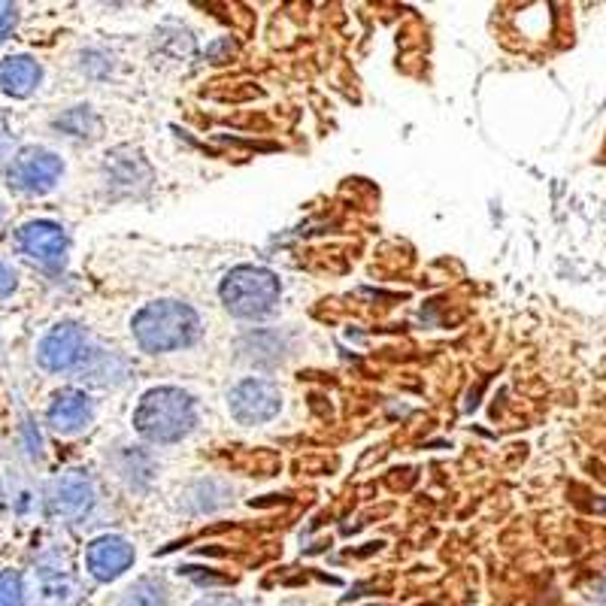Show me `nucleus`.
<instances>
[{
    "mask_svg": "<svg viewBox=\"0 0 606 606\" xmlns=\"http://www.w3.org/2000/svg\"><path fill=\"white\" fill-rule=\"evenodd\" d=\"M131 331H134L140 349L164 355V352L191 346L201 334V319L182 300H155V304H146L143 310L136 312Z\"/></svg>",
    "mask_w": 606,
    "mask_h": 606,
    "instance_id": "f257e3e1",
    "label": "nucleus"
},
{
    "mask_svg": "<svg viewBox=\"0 0 606 606\" xmlns=\"http://www.w3.org/2000/svg\"><path fill=\"white\" fill-rule=\"evenodd\" d=\"M194 421H198V409L191 394L170 385L146 391L134 409L136 433L158 445L179 443L182 437H189Z\"/></svg>",
    "mask_w": 606,
    "mask_h": 606,
    "instance_id": "f03ea898",
    "label": "nucleus"
},
{
    "mask_svg": "<svg viewBox=\"0 0 606 606\" xmlns=\"http://www.w3.org/2000/svg\"><path fill=\"white\" fill-rule=\"evenodd\" d=\"M222 304L225 310L240 316V319H264L276 310L280 297H283V285L276 280V273H270L268 268H252L242 264L234 268L222 280Z\"/></svg>",
    "mask_w": 606,
    "mask_h": 606,
    "instance_id": "7ed1b4c3",
    "label": "nucleus"
},
{
    "mask_svg": "<svg viewBox=\"0 0 606 606\" xmlns=\"http://www.w3.org/2000/svg\"><path fill=\"white\" fill-rule=\"evenodd\" d=\"M88 355H92V349H88L85 331L76 322H61L40 340L37 361L49 373H73V370H82Z\"/></svg>",
    "mask_w": 606,
    "mask_h": 606,
    "instance_id": "20e7f679",
    "label": "nucleus"
},
{
    "mask_svg": "<svg viewBox=\"0 0 606 606\" xmlns=\"http://www.w3.org/2000/svg\"><path fill=\"white\" fill-rule=\"evenodd\" d=\"M64 174V164L61 158L49 152V148H25L19 152L13 162H10V170H7V179L15 191H25V194H46V191L55 189V182Z\"/></svg>",
    "mask_w": 606,
    "mask_h": 606,
    "instance_id": "39448f33",
    "label": "nucleus"
},
{
    "mask_svg": "<svg viewBox=\"0 0 606 606\" xmlns=\"http://www.w3.org/2000/svg\"><path fill=\"white\" fill-rule=\"evenodd\" d=\"M230 416L242 425H261L280 413L283 394L268 379H242L228 394Z\"/></svg>",
    "mask_w": 606,
    "mask_h": 606,
    "instance_id": "423d86ee",
    "label": "nucleus"
},
{
    "mask_svg": "<svg viewBox=\"0 0 606 606\" xmlns=\"http://www.w3.org/2000/svg\"><path fill=\"white\" fill-rule=\"evenodd\" d=\"M46 507L58 519L76 522L82 515H88L95 507V483L92 476L82 471H70L58 476L49 488H46Z\"/></svg>",
    "mask_w": 606,
    "mask_h": 606,
    "instance_id": "0eeeda50",
    "label": "nucleus"
},
{
    "mask_svg": "<svg viewBox=\"0 0 606 606\" xmlns=\"http://www.w3.org/2000/svg\"><path fill=\"white\" fill-rule=\"evenodd\" d=\"M19 246L34 264L46 270H58L68 258V234L55 222H27L25 228L19 230Z\"/></svg>",
    "mask_w": 606,
    "mask_h": 606,
    "instance_id": "6e6552de",
    "label": "nucleus"
},
{
    "mask_svg": "<svg viewBox=\"0 0 606 606\" xmlns=\"http://www.w3.org/2000/svg\"><path fill=\"white\" fill-rule=\"evenodd\" d=\"M43 606H76L82 601V582L70 573V561L61 552L43 555L37 561Z\"/></svg>",
    "mask_w": 606,
    "mask_h": 606,
    "instance_id": "1a4fd4ad",
    "label": "nucleus"
},
{
    "mask_svg": "<svg viewBox=\"0 0 606 606\" xmlns=\"http://www.w3.org/2000/svg\"><path fill=\"white\" fill-rule=\"evenodd\" d=\"M131 565H134V546H131V539L119 537V534L97 537L85 552V567L97 582L119 580Z\"/></svg>",
    "mask_w": 606,
    "mask_h": 606,
    "instance_id": "9d476101",
    "label": "nucleus"
},
{
    "mask_svg": "<svg viewBox=\"0 0 606 606\" xmlns=\"http://www.w3.org/2000/svg\"><path fill=\"white\" fill-rule=\"evenodd\" d=\"M92 418H95V404L85 391H58L52 406H49V425H52V431L64 433V437L85 431L92 425Z\"/></svg>",
    "mask_w": 606,
    "mask_h": 606,
    "instance_id": "9b49d317",
    "label": "nucleus"
},
{
    "mask_svg": "<svg viewBox=\"0 0 606 606\" xmlns=\"http://www.w3.org/2000/svg\"><path fill=\"white\" fill-rule=\"evenodd\" d=\"M43 70L34 58L27 55H13L0 64V85L3 92L13 97H27L34 95V88L40 85Z\"/></svg>",
    "mask_w": 606,
    "mask_h": 606,
    "instance_id": "f8f14e48",
    "label": "nucleus"
},
{
    "mask_svg": "<svg viewBox=\"0 0 606 606\" xmlns=\"http://www.w3.org/2000/svg\"><path fill=\"white\" fill-rule=\"evenodd\" d=\"M107 182L109 189L116 191H136V186L148 182V167L136 152H112V158L107 162Z\"/></svg>",
    "mask_w": 606,
    "mask_h": 606,
    "instance_id": "ddd939ff",
    "label": "nucleus"
},
{
    "mask_svg": "<svg viewBox=\"0 0 606 606\" xmlns=\"http://www.w3.org/2000/svg\"><path fill=\"white\" fill-rule=\"evenodd\" d=\"M170 604V594H167V585L162 580H146L134 582L128 592H124V601L121 606H167Z\"/></svg>",
    "mask_w": 606,
    "mask_h": 606,
    "instance_id": "4468645a",
    "label": "nucleus"
},
{
    "mask_svg": "<svg viewBox=\"0 0 606 606\" xmlns=\"http://www.w3.org/2000/svg\"><path fill=\"white\" fill-rule=\"evenodd\" d=\"M68 136H92L97 131L95 112L88 107H73L70 112H64L61 119L55 121Z\"/></svg>",
    "mask_w": 606,
    "mask_h": 606,
    "instance_id": "2eb2a0df",
    "label": "nucleus"
},
{
    "mask_svg": "<svg viewBox=\"0 0 606 606\" xmlns=\"http://www.w3.org/2000/svg\"><path fill=\"white\" fill-rule=\"evenodd\" d=\"M0 606H25V582L15 570L0 573Z\"/></svg>",
    "mask_w": 606,
    "mask_h": 606,
    "instance_id": "dca6fc26",
    "label": "nucleus"
},
{
    "mask_svg": "<svg viewBox=\"0 0 606 606\" xmlns=\"http://www.w3.org/2000/svg\"><path fill=\"white\" fill-rule=\"evenodd\" d=\"M15 22H19V10H15L13 3H0V43L13 34Z\"/></svg>",
    "mask_w": 606,
    "mask_h": 606,
    "instance_id": "f3484780",
    "label": "nucleus"
},
{
    "mask_svg": "<svg viewBox=\"0 0 606 606\" xmlns=\"http://www.w3.org/2000/svg\"><path fill=\"white\" fill-rule=\"evenodd\" d=\"M15 288V270L0 258V297H7Z\"/></svg>",
    "mask_w": 606,
    "mask_h": 606,
    "instance_id": "a211bd4d",
    "label": "nucleus"
},
{
    "mask_svg": "<svg viewBox=\"0 0 606 606\" xmlns=\"http://www.w3.org/2000/svg\"><path fill=\"white\" fill-rule=\"evenodd\" d=\"M194 606H242L240 601H234V597H206V601H201V604Z\"/></svg>",
    "mask_w": 606,
    "mask_h": 606,
    "instance_id": "6ab92c4d",
    "label": "nucleus"
},
{
    "mask_svg": "<svg viewBox=\"0 0 606 606\" xmlns=\"http://www.w3.org/2000/svg\"><path fill=\"white\" fill-rule=\"evenodd\" d=\"M285 606H295V604H285Z\"/></svg>",
    "mask_w": 606,
    "mask_h": 606,
    "instance_id": "aec40b11",
    "label": "nucleus"
}]
</instances>
